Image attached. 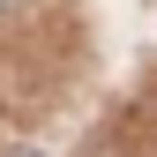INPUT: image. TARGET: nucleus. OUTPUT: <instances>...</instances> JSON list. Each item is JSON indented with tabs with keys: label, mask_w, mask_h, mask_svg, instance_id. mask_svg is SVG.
<instances>
[{
	"label": "nucleus",
	"mask_w": 157,
	"mask_h": 157,
	"mask_svg": "<svg viewBox=\"0 0 157 157\" xmlns=\"http://www.w3.org/2000/svg\"><path fill=\"white\" fill-rule=\"evenodd\" d=\"M23 157H37V150H23Z\"/></svg>",
	"instance_id": "obj_1"
}]
</instances>
